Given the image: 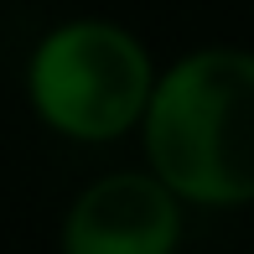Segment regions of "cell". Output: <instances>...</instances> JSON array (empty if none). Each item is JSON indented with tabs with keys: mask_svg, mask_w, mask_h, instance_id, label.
<instances>
[{
	"mask_svg": "<svg viewBox=\"0 0 254 254\" xmlns=\"http://www.w3.org/2000/svg\"><path fill=\"white\" fill-rule=\"evenodd\" d=\"M145 161L182 202H254V52L197 47L156 78L140 120Z\"/></svg>",
	"mask_w": 254,
	"mask_h": 254,
	"instance_id": "obj_1",
	"label": "cell"
},
{
	"mask_svg": "<svg viewBox=\"0 0 254 254\" xmlns=\"http://www.w3.org/2000/svg\"><path fill=\"white\" fill-rule=\"evenodd\" d=\"M156 63L135 31L114 21H63L31 47L26 99L42 125L67 140H120L140 130L156 94Z\"/></svg>",
	"mask_w": 254,
	"mask_h": 254,
	"instance_id": "obj_2",
	"label": "cell"
},
{
	"mask_svg": "<svg viewBox=\"0 0 254 254\" xmlns=\"http://www.w3.org/2000/svg\"><path fill=\"white\" fill-rule=\"evenodd\" d=\"M182 197L156 171H114L78 192L63 218V254H177Z\"/></svg>",
	"mask_w": 254,
	"mask_h": 254,
	"instance_id": "obj_3",
	"label": "cell"
}]
</instances>
